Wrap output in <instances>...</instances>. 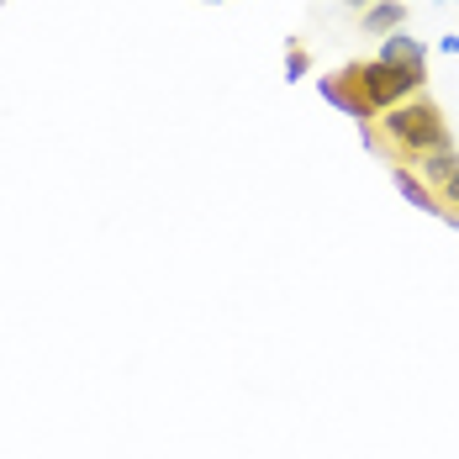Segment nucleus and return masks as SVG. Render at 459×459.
<instances>
[{"label": "nucleus", "instance_id": "obj_1", "mask_svg": "<svg viewBox=\"0 0 459 459\" xmlns=\"http://www.w3.org/2000/svg\"><path fill=\"white\" fill-rule=\"evenodd\" d=\"M380 133H385V143L396 153H407V159H422L433 148H449V122H444V111L428 95H412V100L391 106L380 117Z\"/></svg>", "mask_w": 459, "mask_h": 459}, {"label": "nucleus", "instance_id": "obj_2", "mask_svg": "<svg viewBox=\"0 0 459 459\" xmlns=\"http://www.w3.org/2000/svg\"><path fill=\"white\" fill-rule=\"evenodd\" d=\"M343 74H349V85L359 91V100H365L369 117H375V111L385 117L391 106H402V100L422 95V80H428V69H417V64H380V58L349 64Z\"/></svg>", "mask_w": 459, "mask_h": 459}, {"label": "nucleus", "instance_id": "obj_3", "mask_svg": "<svg viewBox=\"0 0 459 459\" xmlns=\"http://www.w3.org/2000/svg\"><path fill=\"white\" fill-rule=\"evenodd\" d=\"M391 180H396V190H402V195L412 201L417 212H428V217H455V212H449V206H444V201L433 195V185L417 180L412 169H402V164H396V169H391Z\"/></svg>", "mask_w": 459, "mask_h": 459}, {"label": "nucleus", "instance_id": "obj_4", "mask_svg": "<svg viewBox=\"0 0 459 459\" xmlns=\"http://www.w3.org/2000/svg\"><path fill=\"white\" fill-rule=\"evenodd\" d=\"M375 58H380V64H417V69H428V43L402 27V32H391L385 43L375 48Z\"/></svg>", "mask_w": 459, "mask_h": 459}, {"label": "nucleus", "instance_id": "obj_5", "mask_svg": "<svg viewBox=\"0 0 459 459\" xmlns=\"http://www.w3.org/2000/svg\"><path fill=\"white\" fill-rule=\"evenodd\" d=\"M359 22H365L369 38H391L407 27V0H375L369 11H359Z\"/></svg>", "mask_w": 459, "mask_h": 459}, {"label": "nucleus", "instance_id": "obj_6", "mask_svg": "<svg viewBox=\"0 0 459 459\" xmlns=\"http://www.w3.org/2000/svg\"><path fill=\"white\" fill-rule=\"evenodd\" d=\"M317 91H322V100H333L338 111H349L354 122H365V117H369L365 100H359V91L349 85V74H338V80H317Z\"/></svg>", "mask_w": 459, "mask_h": 459}, {"label": "nucleus", "instance_id": "obj_7", "mask_svg": "<svg viewBox=\"0 0 459 459\" xmlns=\"http://www.w3.org/2000/svg\"><path fill=\"white\" fill-rule=\"evenodd\" d=\"M417 169H422V180H428V185H449L459 175V153H455V148H433V153H422V159H417Z\"/></svg>", "mask_w": 459, "mask_h": 459}, {"label": "nucleus", "instance_id": "obj_8", "mask_svg": "<svg viewBox=\"0 0 459 459\" xmlns=\"http://www.w3.org/2000/svg\"><path fill=\"white\" fill-rule=\"evenodd\" d=\"M307 69H312V58H307V53H301V48L290 43V53H285V80H301V74H307Z\"/></svg>", "mask_w": 459, "mask_h": 459}, {"label": "nucleus", "instance_id": "obj_9", "mask_svg": "<svg viewBox=\"0 0 459 459\" xmlns=\"http://www.w3.org/2000/svg\"><path fill=\"white\" fill-rule=\"evenodd\" d=\"M438 201H444L449 212H455V206H459V175H455V180H449V185H438Z\"/></svg>", "mask_w": 459, "mask_h": 459}, {"label": "nucleus", "instance_id": "obj_10", "mask_svg": "<svg viewBox=\"0 0 459 459\" xmlns=\"http://www.w3.org/2000/svg\"><path fill=\"white\" fill-rule=\"evenodd\" d=\"M438 48H444V53H459V32H449V38H444Z\"/></svg>", "mask_w": 459, "mask_h": 459}, {"label": "nucleus", "instance_id": "obj_11", "mask_svg": "<svg viewBox=\"0 0 459 459\" xmlns=\"http://www.w3.org/2000/svg\"><path fill=\"white\" fill-rule=\"evenodd\" d=\"M343 5H354V11H369V5H375V0H343Z\"/></svg>", "mask_w": 459, "mask_h": 459}]
</instances>
